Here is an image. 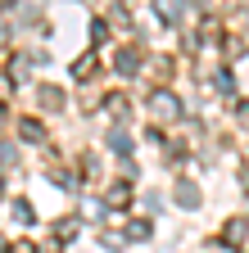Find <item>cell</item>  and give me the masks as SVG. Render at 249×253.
Masks as SVG:
<instances>
[{
  "label": "cell",
  "instance_id": "obj_1",
  "mask_svg": "<svg viewBox=\"0 0 249 253\" xmlns=\"http://www.w3.org/2000/svg\"><path fill=\"white\" fill-rule=\"evenodd\" d=\"M177 199H181L186 208H195V204H199V190H195V185H177Z\"/></svg>",
  "mask_w": 249,
  "mask_h": 253
},
{
  "label": "cell",
  "instance_id": "obj_4",
  "mask_svg": "<svg viewBox=\"0 0 249 253\" xmlns=\"http://www.w3.org/2000/svg\"><path fill=\"white\" fill-rule=\"evenodd\" d=\"M109 113L122 118V113H127V100H122V95H109Z\"/></svg>",
  "mask_w": 249,
  "mask_h": 253
},
{
  "label": "cell",
  "instance_id": "obj_3",
  "mask_svg": "<svg viewBox=\"0 0 249 253\" xmlns=\"http://www.w3.org/2000/svg\"><path fill=\"white\" fill-rule=\"evenodd\" d=\"M127 199H132L127 185H113V190H109V204H127Z\"/></svg>",
  "mask_w": 249,
  "mask_h": 253
},
{
  "label": "cell",
  "instance_id": "obj_5",
  "mask_svg": "<svg viewBox=\"0 0 249 253\" xmlns=\"http://www.w3.org/2000/svg\"><path fill=\"white\" fill-rule=\"evenodd\" d=\"M14 217H18V221H32V208H27V204L18 199V204H14Z\"/></svg>",
  "mask_w": 249,
  "mask_h": 253
},
{
  "label": "cell",
  "instance_id": "obj_2",
  "mask_svg": "<svg viewBox=\"0 0 249 253\" xmlns=\"http://www.w3.org/2000/svg\"><path fill=\"white\" fill-rule=\"evenodd\" d=\"M118 73H127V77L136 73V50H122L118 54Z\"/></svg>",
  "mask_w": 249,
  "mask_h": 253
},
{
  "label": "cell",
  "instance_id": "obj_6",
  "mask_svg": "<svg viewBox=\"0 0 249 253\" xmlns=\"http://www.w3.org/2000/svg\"><path fill=\"white\" fill-rule=\"evenodd\" d=\"M0 118H5V109H0Z\"/></svg>",
  "mask_w": 249,
  "mask_h": 253
}]
</instances>
